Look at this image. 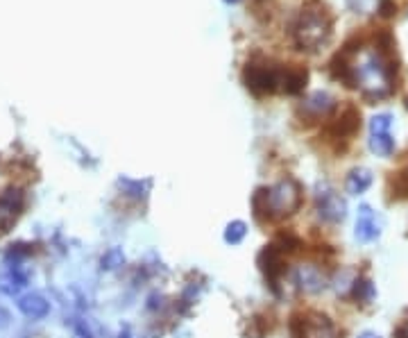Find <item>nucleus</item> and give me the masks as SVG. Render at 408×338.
<instances>
[{
  "mask_svg": "<svg viewBox=\"0 0 408 338\" xmlns=\"http://www.w3.org/2000/svg\"><path fill=\"white\" fill-rule=\"evenodd\" d=\"M291 330H293V338H338L334 323L320 313L295 316Z\"/></svg>",
  "mask_w": 408,
  "mask_h": 338,
  "instance_id": "nucleus-5",
  "label": "nucleus"
},
{
  "mask_svg": "<svg viewBox=\"0 0 408 338\" xmlns=\"http://www.w3.org/2000/svg\"><path fill=\"white\" fill-rule=\"evenodd\" d=\"M306 68L302 66H284L265 59H252L247 62L243 79L245 86L256 96L270 93H300L306 84Z\"/></svg>",
  "mask_w": 408,
  "mask_h": 338,
  "instance_id": "nucleus-2",
  "label": "nucleus"
},
{
  "mask_svg": "<svg viewBox=\"0 0 408 338\" xmlns=\"http://www.w3.org/2000/svg\"><path fill=\"white\" fill-rule=\"evenodd\" d=\"M336 77L358 89L370 100L388 98L395 89V66L388 51L379 44L347 48L334 59Z\"/></svg>",
  "mask_w": 408,
  "mask_h": 338,
  "instance_id": "nucleus-1",
  "label": "nucleus"
},
{
  "mask_svg": "<svg viewBox=\"0 0 408 338\" xmlns=\"http://www.w3.org/2000/svg\"><path fill=\"white\" fill-rule=\"evenodd\" d=\"M125 264V254L121 247H112L105 256H103V268L105 271H116V268H121Z\"/></svg>",
  "mask_w": 408,
  "mask_h": 338,
  "instance_id": "nucleus-18",
  "label": "nucleus"
},
{
  "mask_svg": "<svg viewBox=\"0 0 408 338\" xmlns=\"http://www.w3.org/2000/svg\"><path fill=\"white\" fill-rule=\"evenodd\" d=\"M395 338H408V318H404V320H402L400 325H397Z\"/></svg>",
  "mask_w": 408,
  "mask_h": 338,
  "instance_id": "nucleus-22",
  "label": "nucleus"
},
{
  "mask_svg": "<svg viewBox=\"0 0 408 338\" xmlns=\"http://www.w3.org/2000/svg\"><path fill=\"white\" fill-rule=\"evenodd\" d=\"M370 184H372V173L365 171V168H356V171H352L350 177H347V191L354 195L365 193L367 188H370Z\"/></svg>",
  "mask_w": 408,
  "mask_h": 338,
  "instance_id": "nucleus-15",
  "label": "nucleus"
},
{
  "mask_svg": "<svg viewBox=\"0 0 408 338\" xmlns=\"http://www.w3.org/2000/svg\"><path fill=\"white\" fill-rule=\"evenodd\" d=\"M331 37V16L322 5H308L297 14L293 23V39L302 51L315 53L329 41Z\"/></svg>",
  "mask_w": 408,
  "mask_h": 338,
  "instance_id": "nucleus-4",
  "label": "nucleus"
},
{
  "mask_svg": "<svg viewBox=\"0 0 408 338\" xmlns=\"http://www.w3.org/2000/svg\"><path fill=\"white\" fill-rule=\"evenodd\" d=\"M324 275L317 266H300L295 271V284L302 288L304 293H320L324 288Z\"/></svg>",
  "mask_w": 408,
  "mask_h": 338,
  "instance_id": "nucleus-12",
  "label": "nucleus"
},
{
  "mask_svg": "<svg viewBox=\"0 0 408 338\" xmlns=\"http://www.w3.org/2000/svg\"><path fill=\"white\" fill-rule=\"evenodd\" d=\"M315 212L324 223H341L345 218V202L343 197L329 186H317L315 193Z\"/></svg>",
  "mask_w": 408,
  "mask_h": 338,
  "instance_id": "nucleus-7",
  "label": "nucleus"
},
{
  "mask_svg": "<svg viewBox=\"0 0 408 338\" xmlns=\"http://www.w3.org/2000/svg\"><path fill=\"white\" fill-rule=\"evenodd\" d=\"M16 304H18V311H21L25 318H32V320H39V318H46L48 311H51V304H48L46 297H44V295H39V293H27V295H23Z\"/></svg>",
  "mask_w": 408,
  "mask_h": 338,
  "instance_id": "nucleus-13",
  "label": "nucleus"
},
{
  "mask_svg": "<svg viewBox=\"0 0 408 338\" xmlns=\"http://www.w3.org/2000/svg\"><path fill=\"white\" fill-rule=\"evenodd\" d=\"M358 338H381V336H379V334H374V332H363Z\"/></svg>",
  "mask_w": 408,
  "mask_h": 338,
  "instance_id": "nucleus-23",
  "label": "nucleus"
},
{
  "mask_svg": "<svg viewBox=\"0 0 408 338\" xmlns=\"http://www.w3.org/2000/svg\"><path fill=\"white\" fill-rule=\"evenodd\" d=\"M225 3H236V0H225Z\"/></svg>",
  "mask_w": 408,
  "mask_h": 338,
  "instance_id": "nucleus-24",
  "label": "nucleus"
},
{
  "mask_svg": "<svg viewBox=\"0 0 408 338\" xmlns=\"http://www.w3.org/2000/svg\"><path fill=\"white\" fill-rule=\"evenodd\" d=\"M397 188H400V191H404V193L408 195V166L400 173V180H397Z\"/></svg>",
  "mask_w": 408,
  "mask_h": 338,
  "instance_id": "nucleus-21",
  "label": "nucleus"
},
{
  "mask_svg": "<svg viewBox=\"0 0 408 338\" xmlns=\"http://www.w3.org/2000/svg\"><path fill=\"white\" fill-rule=\"evenodd\" d=\"M25 207V195L21 188H7L5 193H0V234L7 232L14 225L18 214Z\"/></svg>",
  "mask_w": 408,
  "mask_h": 338,
  "instance_id": "nucleus-8",
  "label": "nucleus"
},
{
  "mask_svg": "<svg viewBox=\"0 0 408 338\" xmlns=\"http://www.w3.org/2000/svg\"><path fill=\"white\" fill-rule=\"evenodd\" d=\"M379 234H381L379 216L367 204H363L358 209V218H356V238L361 243H372L374 238H379Z\"/></svg>",
  "mask_w": 408,
  "mask_h": 338,
  "instance_id": "nucleus-9",
  "label": "nucleus"
},
{
  "mask_svg": "<svg viewBox=\"0 0 408 338\" xmlns=\"http://www.w3.org/2000/svg\"><path fill=\"white\" fill-rule=\"evenodd\" d=\"M118 186L123 188L125 195H132V197H145L147 191H150V182H141V180H127V177H121L118 180Z\"/></svg>",
  "mask_w": 408,
  "mask_h": 338,
  "instance_id": "nucleus-16",
  "label": "nucleus"
},
{
  "mask_svg": "<svg viewBox=\"0 0 408 338\" xmlns=\"http://www.w3.org/2000/svg\"><path fill=\"white\" fill-rule=\"evenodd\" d=\"M27 286V275L21 271V266L5 264L3 271H0V291L5 295H18Z\"/></svg>",
  "mask_w": 408,
  "mask_h": 338,
  "instance_id": "nucleus-10",
  "label": "nucleus"
},
{
  "mask_svg": "<svg viewBox=\"0 0 408 338\" xmlns=\"http://www.w3.org/2000/svg\"><path fill=\"white\" fill-rule=\"evenodd\" d=\"M358 112L354 107H347L345 112L341 114V118H338V123L334 125V136L336 138H350L356 130H358Z\"/></svg>",
  "mask_w": 408,
  "mask_h": 338,
  "instance_id": "nucleus-14",
  "label": "nucleus"
},
{
  "mask_svg": "<svg viewBox=\"0 0 408 338\" xmlns=\"http://www.w3.org/2000/svg\"><path fill=\"white\" fill-rule=\"evenodd\" d=\"M393 116L376 114L370 121V150L379 157H390L395 150V138L390 134Z\"/></svg>",
  "mask_w": 408,
  "mask_h": 338,
  "instance_id": "nucleus-6",
  "label": "nucleus"
},
{
  "mask_svg": "<svg viewBox=\"0 0 408 338\" xmlns=\"http://www.w3.org/2000/svg\"><path fill=\"white\" fill-rule=\"evenodd\" d=\"M245 234H247V227H245L243 221H234V223H230L225 227V241L232 243V245L241 243L245 238Z\"/></svg>",
  "mask_w": 408,
  "mask_h": 338,
  "instance_id": "nucleus-17",
  "label": "nucleus"
},
{
  "mask_svg": "<svg viewBox=\"0 0 408 338\" xmlns=\"http://www.w3.org/2000/svg\"><path fill=\"white\" fill-rule=\"evenodd\" d=\"M354 295L358 297V300L370 302L372 297H374V288H372V284L367 282V280H358V282L354 284Z\"/></svg>",
  "mask_w": 408,
  "mask_h": 338,
  "instance_id": "nucleus-19",
  "label": "nucleus"
},
{
  "mask_svg": "<svg viewBox=\"0 0 408 338\" xmlns=\"http://www.w3.org/2000/svg\"><path fill=\"white\" fill-rule=\"evenodd\" d=\"M334 105H336V100L329 93L317 91V93H313L311 98H306V100L302 103L300 114L306 118V121H317V118H324L327 114H329L334 109Z\"/></svg>",
  "mask_w": 408,
  "mask_h": 338,
  "instance_id": "nucleus-11",
  "label": "nucleus"
},
{
  "mask_svg": "<svg viewBox=\"0 0 408 338\" xmlns=\"http://www.w3.org/2000/svg\"><path fill=\"white\" fill-rule=\"evenodd\" d=\"M350 3L352 9H356V12H361V14H367L372 9V5H379L376 0H347Z\"/></svg>",
  "mask_w": 408,
  "mask_h": 338,
  "instance_id": "nucleus-20",
  "label": "nucleus"
},
{
  "mask_svg": "<svg viewBox=\"0 0 408 338\" xmlns=\"http://www.w3.org/2000/svg\"><path fill=\"white\" fill-rule=\"evenodd\" d=\"M252 204L258 221H282L300 209L302 186L291 177H286V180H279L268 188H258Z\"/></svg>",
  "mask_w": 408,
  "mask_h": 338,
  "instance_id": "nucleus-3",
  "label": "nucleus"
}]
</instances>
